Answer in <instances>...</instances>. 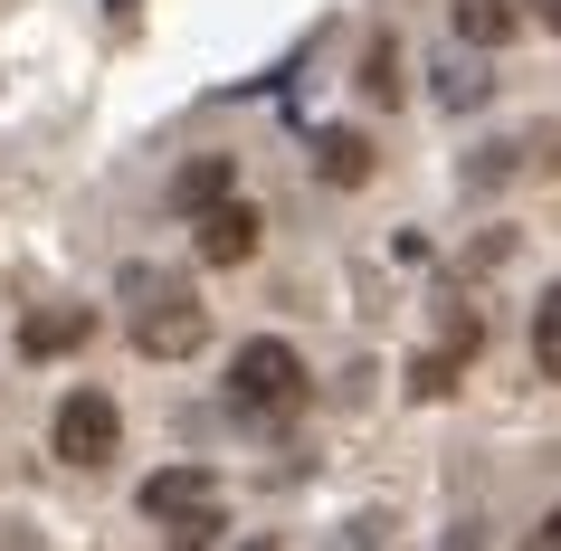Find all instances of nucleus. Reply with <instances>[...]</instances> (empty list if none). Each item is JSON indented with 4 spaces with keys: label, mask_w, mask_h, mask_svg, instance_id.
Here are the masks:
<instances>
[{
    "label": "nucleus",
    "mask_w": 561,
    "mask_h": 551,
    "mask_svg": "<svg viewBox=\"0 0 561 551\" xmlns=\"http://www.w3.org/2000/svg\"><path fill=\"white\" fill-rule=\"evenodd\" d=\"M305 352L296 343H276V333H257V343H238V361H229V409L238 418H296L305 409Z\"/></svg>",
    "instance_id": "nucleus-1"
},
{
    "label": "nucleus",
    "mask_w": 561,
    "mask_h": 551,
    "mask_svg": "<svg viewBox=\"0 0 561 551\" xmlns=\"http://www.w3.org/2000/svg\"><path fill=\"white\" fill-rule=\"evenodd\" d=\"M457 361H467L457 343H447V352H428V361H410V390H419V400H447V390H457Z\"/></svg>",
    "instance_id": "nucleus-13"
},
{
    "label": "nucleus",
    "mask_w": 561,
    "mask_h": 551,
    "mask_svg": "<svg viewBox=\"0 0 561 551\" xmlns=\"http://www.w3.org/2000/svg\"><path fill=\"white\" fill-rule=\"evenodd\" d=\"M533 542H542V551H561V514H552V523H542V532H533Z\"/></svg>",
    "instance_id": "nucleus-16"
},
{
    "label": "nucleus",
    "mask_w": 561,
    "mask_h": 551,
    "mask_svg": "<svg viewBox=\"0 0 561 551\" xmlns=\"http://www.w3.org/2000/svg\"><path fill=\"white\" fill-rule=\"evenodd\" d=\"M219 532H229V514H219V494H201V504H181V514H162V551H219Z\"/></svg>",
    "instance_id": "nucleus-10"
},
{
    "label": "nucleus",
    "mask_w": 561,
    "mask_h": 551,
    "mask_svg": "<svg viewBox=\"0 0 561 551\" xmlns=\"http://www.w3.org/2000/svg\"><path fill=\"white\" fill-rule=\"evenodd\" d=\"M447 20H457V38L485 58V48H504V38H514V20H524V10H514V0H447Z\"/></svg>",
    "instance_id": "nucleus-8"
},
{
    "label": "nucleus",
    "mask_w": 561,
    "mask_h": 551,
    "mask_svg": "<svg viewBox=\"0 0 561 551\" xmlns=\"http://www.w3.org/2000/svg\"><path fill=\"white\" fill-rule=\"evenodd\" d=\"M371 105H400V87H410V67H400V38H371L362 48V77H353Z\"/></svg>",
    "instance_id": "nucleus-11"
},
{
    "label": "nucleus",
    "mask_w": 561,
    "mask_h": 551,
    "mask_svg": "<svg viewBox=\"0 0 561 551\" xmlns=\"http://www.w3.org/2000/svg\"><path fill=\"white\" fill-rule=\"evenodd\" d=\"M191 229H201V238H191V248H201V266H248V257H257V238H266V219L229 191V200H209Z\"/></svg>",
    "instance_id": "nucleus-4"
},
{
    "label": "nucleus",
    "mask_w": 561,
    "mask_h": 551,
    "mask_svg": "<svg viewBox=\"0 0 561 551\" xmlns=\"http://www.w3.org/2000/svg\"><path fill=\"white\" fill-rule=\"evenodd\" d=\"M314 181L362 191V181H371V134H362V124H324V134H314Z\"/></svg>",
    "instance_id": "nucleus-6"
},
{
    "label": "nucleus",
    "mask_w": 561,
    "mask_h": 551,
    "mask_svg": "<svg viewBox=\"0 0 561 551\" xmlns=\"http://www.w3.org/2000/svg\"><path fill=\"white\" fill-rule=\"evenodd\" d=\"M87 333H95V305H58V314H30V323H20V352L48 361V352H77Z\"/></svg>",
    "instance_id": "nucleus-7"
},
{
    "label": "nucleus",
    "mask_w": 561,
    "mask_h": 551,
    "mask_svg": "<svg viewBox=\"0 0 561 551\" xmlns=\"http://www.w3.org/2000/svg\"><path fill=\"white\" fill-rule=\"evenodd\" d=\"M209 343V305L191 286H144V314H134V352L144 361H191Z\"/></svg>",
    "instance_id": "nucleus-3"
},
{
    "label": "nucleus",
    "mask_w": 561,
    "mask_h": 551,
    "mask_svg": "<svg viewBox=\"0 0 561 551\" xmlns=\"http://www.w3.org/2000/svg\"><path fill=\"white\" fill-rule=\"evenodd\" d=\"M238 551H276V532H248V542H238Z\"/></svg>",
    "instance_id": "nucleus-17"
},
{
    "label": "nucleus",
    "mask_w": 561,
    "mask_h": 551,
    "mask_svg": "<svg viewBox=\"0 0 561 551\" xmlns=\"http://www.w3.org/2000/svg\"><path fill=\"white\" fill-rule=\"evenodd\" d=\"M524 10H533V20H542V30L561 38V0H524Z\"/></svg>",
    "instance_id": "nucleus-15"
},
{
    "label": "nucleus",
    "mask_w": 561,
    "mask_h": 551,
    "mask_svg": "<svg viewBox=\"0 0 561 551\" xmlns=\"http://www.w3.org/2000/svg\"><path fill=\"white\" fill-rule=\"evenodd\" d=\"M485 87H495V77H485L476 58H447L438 67V95H447V105H485Z\"/></svg>",
    "instance_id": "nucleus-14"
},
{
    "label": "nucleus",
    "mask_w": 561,
    "mask_h": 551,
    "mask_svg": "<svg viewBox=\"0 0 561 551\" xmlns=\"http://www.w3.org/2000/svg\"><path fill=\"white\" fill-rule=\"evenodd\" d=\"M533 371L561 380V295H542V314H533Z\"/></svg>",
    "instance_id": "nucleus-12"
},
{
    "label": "nucleus",
    "mask_w": 561,
    "mask_h": 551,
    "mask_svg": "<svg viewBox=\"0 0 561 551\" xmlns=\"http://www.w3.org/2000/svg\"><path fill=\"white\" fill-rule=\"evenodd\" d=\"M229 191H238V152H191V162L172 172V209L181 219H201V209L229 200Z\"/></svg>",
    "instance_id": "nucleus-5"
},
{
    "label": "nucleus",
    "mask_w": 561,
    "mask_h": 551,
    "mask_svg": "<svg viewBox=\"0 0 561 551\" xmlns=\"http://www.w3.org/2000/svg\"><path fill=\"white\" fill-rule=\"evenodd\" d=\"M48 447H58V466H77V475H95V466L124 447V409L105 400V390H67L58 418H48Z\"/></svg>",
    "instance_id": "nucleus-2"
},
{
    "label": "nucleus",
    "mask_w": 561,
    "mask_h": 551,
    "mask_svg": "<svg viewBox=\"0 0 561 551\" xmlns=\"http://www.w3.org/2000/svg\"><path fill=\"white\" fill-rule=\"evenodd\" d=\"M201 494H219V485H209V466H162V475H144V523L181 514V504H201Z\"/></svg>",
    "instance_id": "nucleus-9"
}]
</instances>
